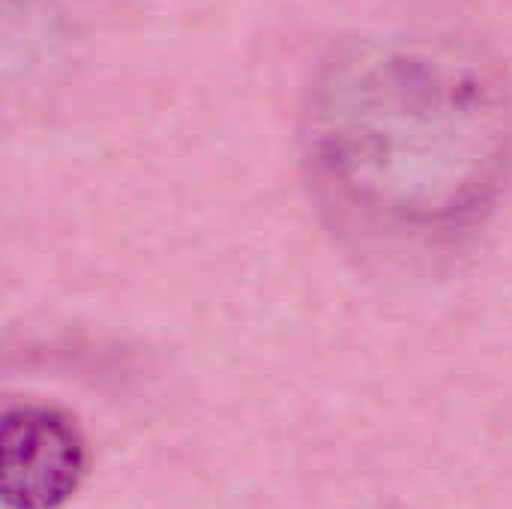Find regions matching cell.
<instances>
[{
	"label": "cell",
	"mask_w": 512,
	"mask_h": 509,
	"mask_svg": "<svg viewBox=\"0 0 512 509\" xmlns=\"http://www.w3.org/2000/svg\"><path fill=\"white\" fill-rule=\"evenodd\" d=\"M303 156L351 234L396 249L453 243L504 189L512 96L501 69L459 39H354L312 84Z\"/></svg>",
	"instance_id": "cell-1"
},
{
	"label": "cell",
	"mask_w": 512,
	"mask_h": 509,
	"mask_svg": "<svg viewBox=\"0 0 512 509\" xmlns=\"http://www.w3.org/2000/svg\"><path fill=\"white\" fill-rule=\"evenodd\" d=\"M84 474V441L51 408H12L0 429V492L6 509H57Z\"/></svg>",
	"instance_id": "cell-2"
}]
</instances>
